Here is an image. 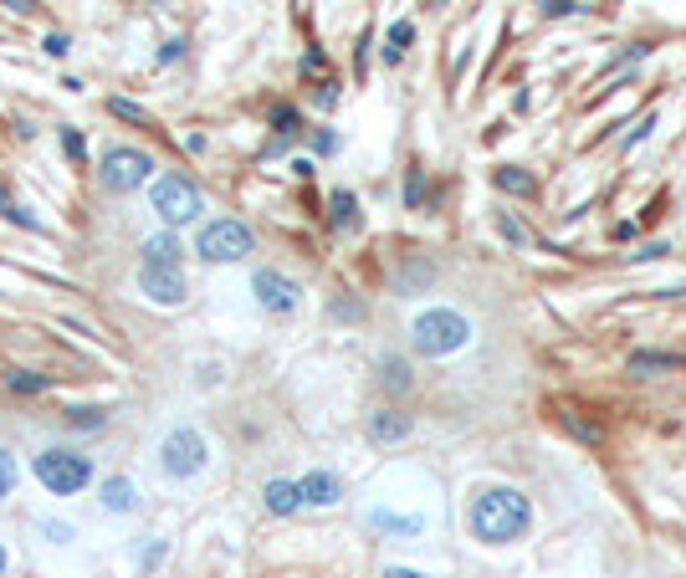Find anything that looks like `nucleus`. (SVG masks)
<instances>
[{
    "label": "nucleus",
    "instance_id": "f257e3e1",
    "mask_svg": "<svg viewBox=\"0 0 686 578\" xmlns=\"http://www.w3.org/2000/svg\"><path fill=\"white\" fill-rule=\"evenodd\" d=\"M466 522L482 543H518L528 532V522H533V507H528L523 492H512V486H487V492L471 497Z\"/></svg>",
    "mask_w": 686,
    "mask_h": 578
},
{
    "label": "nucleus",
    "instance_id": "f03ea898",
    "mask_svg": "<svg viewBox=\"0 0 686 578\" xmlns=\"http://www.w3.org/2000/svg\"><path fill=\"white\" fill-rule=\"evenodd\" d=\"M471 338V323L461 313H451V307H436V313H420L415 328H410V343L425 353V359H446V353L466 348Z\"/></svg>",
    "mask_w": 686,
    "mask_h": 578
},
{
    "label": "nucleus",
    "instance_id": "7ed1b4c3",
    "mask_svg": "<svg viewBox=\"0 0 686 578\" xmlns=\"http://www.w3.org/2000/svg\"><path fill=\"white\" fill-rule=\"evenodd\" d=\"M36 481L47 486V492H57V497H72V492H82V486L93 481V461L88 456H77V451H41L36 456Z\"/></svg>",
    "mask_w": 686,
    "mask_h": 578
},
{
    "label": "nucleus",
    "instance_id": "20e7f679",
    "mask_svg": "<svg viewBox=\"0 0 686 578\" xmlns=\"http://www.w3.org/2000/svg\"><path fill=\"white\" fill-rule=\"evenodd\" d=\"M149 169H154V159H149L144 149L113 144V149L98 159V180H103V190H113V195H128V190H139V185L149 180Z\"/></svg>",
    "mask_w": 686,
    "mask_h": 578
},
{
    "label": "nucleus",
    "instance_id": "39448f33",
    "mask_svg": "<svg viewBox=\"0 0 686 578\" xmlns=\"http://www.w3.org/2000/svg\"><path fill=\"white\" fill-rule=\"evenodd\" d=\"M154 210L164 215V226H190V220L205 210L200 185L190 180V174H164V180L154 185Z\"/></svg>",
    "mask_w": 686,
    "mask_h": 578
},
{
    "label": "nucleus",
    "instance_id": "423d86ee",
    "mask_svg": "<svg viewBox=\"0 0 686 578\" xmlns=\"http://www.w3.org/2000/svg\"><path fill=\"white\" fill-rule=\"evenodd\" d=\"M251 231L241 226V220H231V215H221V220H210V226L200 231V241H195V251L205 256V261H241V256H251Z\"/></svg>",
    "mask_w": 686,
    "mask_h": 578
},
{
    "label": "nucleus",
    "instance_id": "0eeeda50",
    "mask_svg": "<svg viewBox=\"0 0 686 578\" xmlns=\"http://www.w3.org/2000/svg\"><path fill=\"white\" fill-rule=\"evenodd\" d=\"M159 466H164V476H175V481H185V476H195L200 466H205V440H200V430H169L164 435V446H159Z\"/></svg>",
    "mask_w": 686,
    "mask_h": 578
},
{
    "label": "nucleus",
    "instance_id": "6e6552de",
    "mask_svg": "<svg viewBox=\"0 0 686 578\" xmlns=\"http://www.w3.org/2000/svg\"><path fill=\"white\" fill-rule=\"evenodd\" d=\"M139 287H144L149 302H159V307H180V302L190 297L185 266H144V272H139Z\"/></svg>",
    "mask_w": 686,
    "mask_h": 578
},
{
    "label": "nucleus",
    "instance_id": "1a4fd4ad",
    "mask_svg": "<svg viewBox=\"0 0 686 578\" xmlns=\"http://www.w3.org/2000/svg\"><path fill=\"white\" fill-rule=\"evenodd\" d=\"M251 292H256V302H262L267 313H292L297 297H303V292H297V282L282 277L277 266H262V272L251 277Z\"/></svg>",
    "mask_w": 686,
    "mask_h": 578
},
{
    "label": "nucleus",
    "instance_id": "9d476101",
    "mask_svg": "<svg viewBox=\"0 0 686 578\" xmlns=\"http://www.w3.org/2000/svg\"><path fill=\"white\" fill-rule=\"evenodd\" d=\"M297 486H303V502H308V507H333V502L343 497V481H338L333 471H308Z\"/></svg>",
    "mask_w": 686,
    "mask_h": 578
},
{
    "label": "nucleus",
    "instance_id": "9b49d317",
    "mask_svg": "<svg viewBox=\"0 0 686 578\" xmlns=\"http://www.w3.org/2000/svg\"><path fill=\"white\" fill-rule=\"evenodd\" d=\"M410 435V415L405 410H374L369 415V440H379V446H395V440Z\"/></svg>",
    "mask_w": 686,
    "mask_h": 578
},
{
    "label": "nucleus",
    "instance_id": "f8f14e48",
    "mask_svg": "<svg viewBox=\"0 0 686 578\" xmlns=\"http://www.w3.org/2000/svg\"><path fill=\"white\" fill-rule=\"evenodd\" d=\"M262 502H267V512H277V517H292L297 507H303V486H297V481H267Z\"/></svg>",
    "mask_w": 686,
    "mask_h": 578
},
{
    "label": "nucleus",
    "instance_id": "ddd939ff",
    "mask_svg": "<svg viewBox=\"0 0 686 578\" xmlns=\"http://www.w3.org/2000/svg\"><path fill=\"white\" fill-rule=\"evenodd\" d=\"M185 261V246H180V236H149L144 241V266H180Z\"/></svg>",
    "mask_w": 686,
    "mask_h": 578
},
{
    "label": "nucleus",
    "instance_id": "4468645a",
    "mask_svg": "<svg viewBox=\"0 0 686 578\" xmlns=\"http://www.w3.org/2000/svg\"><path fill=\"white\" fill-rule=\"evenodd\" d=\"M103 507L108 512H134L139 507V486L128 481V476H108L103 481Z\"/></svg>",
    "mask_w": 686,
    "mask_h": 578
},
{
    "label": "nucleus",
    "instance_id": "2eb2a0df",
    "mask_svg": "<svg viewBox=\"0 0 686 578\" xmlns=\"http://www.w3.org/2000/svg\"><path fill=\"white\" fill-rule=\"evenodd\" d=\"M328 205H333V215H328V220H333L338 231H354V226H359V200H354L349 190H338Z\"/></svg>",
    "mask_w": 686,
    "mask_h": 578
},
{
    "label": "nucleus",
    "instance_id": "dca6fc26",
    "mask_svg": "<svg viewBox=\"0 0 686 578\" xmlns=\"http://www.w3.org/2000/svg\"><path fill=\"white\" fill-rule=\"evenodd\" d=\"M676 364H681V353H651V348H640L630 359L635 374H656V369H676Z\"/></svg>",
    "mask_w": 686,
    "mask_h": 578
},
{
    "label": "nucleus",
    "instance_id": "f3484780",
    "mask_svg": "<svg viewBox=\"0 0 686 578\" xmlns=\"http://www.w3.org/2000/svg\"><path fill=\"white\" fill-rule=\"evenodd\" d=\"M379 384L395 389V394H405V389H410V364H405V359H384V364H379Z\"/></svg>",
    "mask_w": 686,
    "mask_h": 578
},
{
    "label": "nucleus",
    "instance_id": "a211bd4d",
    "mask_svg": "<svg viewBox=\"0 0 686 578\" xmlns=\"http://www.w3.org/2000/svg\"><path fill=\"white\" fill-rule=\"evenodd\" d=\"M410 41H415V26H410V21H395V26H390V41H384V62H400Z\"/></svg>",
    "mask_w": 686,
    "mask_h": 578
},
{
    "label": "nucleus",
    "instance_id": "6ab92c4d",
    "mask_svg": "<svg viewBox=\"0 0 686 578\" xmlns=\"http://www.w3.org/2000/svg\"><path fill=\"white\" fill-rule=\"evenodd\" d=\"M497 190H507V195H533L538 185H533L528 169H497Z\"/></svg>",
    "mask_w": 686,
    "mask_h": 578
},
{
    "label": "nucleus",
    "instance_id": "aec40b11",
    "mask_svg": "<svg viewBox=\"0 0 686 578\" xmlns=\"http://www.w3.org/2000/svg\"><path fill=\"white\" fill-rule=\"evenodd\" d=\"M6 384H11L16 394H41V389H52V379H47V374H31V369H11V374H6Z\"/></svg>",
    "mask_w": 686,
    "mask_h": 578
},
{
    "label": "nucleus",
    "instance_id": "412c9836",
    "mask_svg": "<svg viewBox=\"0 0 686 578\" xmlns=\"http://www.w3.org/2000/svg\"><path fill=\"white\" fill-rule=\"evenodd\" d=\"M272 123H277V144H272L267 154H277V149H287V139H292V133H297V113H292V108L282 103V108L272 113Z\"/></svg>",
    "mask_w": 686,
    "mask_h": 578
},
{
    "label": "nucleus",
    "instance_id": "4be33fe9",
    "mask_svg": "<svg viewBox=\"0 0 686 578\" xmlns=\"http://www.w3.org/2000/svg\"><path fill=\"white\" fill-rule=\"evenodd\" d=\"M16 476H21V466H16V456L0 446V502H6L11 492H16Z\"/></svg>",
    "mask_w": 686,
    "mask_h": 578
},
{
    "label": "nucleus",
    "instance_id": "5701e85b",
    "mask_svg": "<svg viewBox=\"0 0 686 578\" xmlns=\"http://www.w3.org/2000/svg\"><path fill=\"white\" fill-rule=\"evenodd\" d=\"M67 425H72V430H103L108 415H103V410H82V405H77V410H67Z\"/></svg>",
    "mask_w": 686,
    "mask_h": 578
},
{
    "label": "nucleus",
    "instance_id": "b1692460",
    "mask_svg": "<svg viewBox=\"0 0 686 578\" xmlns=\"http://www.w3.org/2000/svg\"><path fill=\"white\" fill-rule=\"evenodd\" d=\"M497 231H502V241H512V246H528V241H533L528 226H523V220H512V215H497Z\"/></svg>",
    "mask_w": 686,
    "mask_h": 578
},
{
    "label": "nucleus",
    "instance_id": "393cba45",
    "mask_svg": "<svg viewBox=\"0 0 686 578\" xmlns=\"http://www.w3.org/2000/svg\"><path fill=\"white\" fill-rule=\"evenodd\" d=\"M108 108H113V113H118V118H128V123H149V113H144V108H139V103H128V98H113V103H108Z\"/></svg>",
    "mask_w": 686,
    "mask_h": 578
},
{
    "label": "nucleus",
    "instance_id": "a878e982",
    "mask_svg": "<svg viewBox=\"0 0 686 578\" xmlns=\"http://www.w3.org/2000/svg\"><path fill=\"white\" fill-rule=\"evenodd\" d=\"M374 522L390 527V532H405V538H410V532H420V522H405V517H390V512H374Z\"/></svg>",
    "mask_w": 686,
    "mask_h": 578
},
{
    "label": "nucleus",
    "instance_id": "bb28decb",
    "mask_svg": "<svg viewBox=\"0 0 686 578\" xmlns=\"http://www.w3.org/2000/svg\"><path fill=\"white\" fill-rule=\"evenodd\" d=\"M431 261H410V272H405V287H420V282H431Z\"/></svg>",
    "mask_w": 686,
    "mask_h": 578
},
{
    "label": "nucleus",
    "instance_id": "cd10ccee",
    "mask_svg": "<svg viewBox=\"0 0 686 578\" xmlns=\"http://www.w3.org/2000/svg\"><path fill=\"white\" fill-rule=\"evenodd\" d=\"M333 318H364V302H354V297H338V302H333Z\"/></svg>",
    "mask_w": 686,
    "mask_h": 578
},
{
    "label": "nucleus",
    "instance_id": "c85d7f7f",
    "mask_svg": "<svg viewBox=\"0 0 686 578\" xmlns=\"http://www.w3.org/2000/svg\"><path fill=\"white\" fill-rule=\"evenodd\" d=\"M420 195H425V180H420V169H410V185H405V200H410V205H420Z\"/></svg>",
    "mask_w": 686,
    "mask_h": 578
},
{
    "label": "nucleus",
    "instance_id": "c756f323",
    "mask_svg": "<svg viewBox=\"0 0 686 578\" xmlns=\"http://www.w3.org/2000/svg\"><path fill=\"white\" fill-rule=\"evenodd\" d=\"M67 47H72V41H67L62 31H52V36H47V57H67Z\"/></svg>",
    "mask_w": 686,
    "mask_h": 578
},
{
    "label": "nucleus",
    "instance_id": "7c9ffc66",
    "mask_svg": "<svg viewBox=\"0 0 686 578\" xmlns=\"http://www.w3.org/2000/svg\"><path fill=\"white\" fill-rule=\"evenodd\" d=\"M313 149H318V154H333V149H338V133L318 128V139H313Z\"/></svg>",
    "mask_w": 686,
    "mask_h": 578
},
{
    "label": "nucleus",
    "instance_id": "2f4dec72",
    "mask_svg": "<svg viewBox=\"0 0 686 578\" xmlns=\"http://www.w3.org/2000/svg\"><path fill=\"white\" fill-rule=\"evenodd\" d=\"M175 57H185V41L175 36V41H164V47H159V62H175Z\"/></svg>",
    "mask_w": 686,
    "mask_h": 578
},
{
    "label": "nucleus",
    "instance_id": "473e14b6",
    "mask_svg": "<svg viewBox=\"0 0 686 578\" xmlns=\"http://www.w3.org/2000/svg\"><path fill=\"white\" fill-rule=\"evenodd\" d=\"M47 538H52V543H67L72 527H67V522H47Z\"/></svg>",
    "mask_w": 686,
    "mask_h": 578
},
{
    "label": "nucleus",
    "instance_id": "72a5a7b5",
    "mask_svg": "<svg viewBox=\"0 0 686 578\" xmlns=\"http://www.w3.org/2000/svg\"><path fill=\"white\" fill-rule=\"evenodd\" d=\"M62 144H67V154H72V159H82V133H72V128H67V133H62Z\"/></svg>",
    "mask_w": 686,
    "mask_h": 578
},
{
    "label": "nucleus",
    "instance_id": "f704fd0d",
    "mask_svg": "<svg viewBox=\"0 0 686 578\" xmlns=\"http://www.w3.org/2000/svg\"><path fill=\"white\" fill-rule=\"evenodd\" d=\"M318 103H323V108H333V103H338V82H323V93H318Z\"/></svg>",
    "mask_w": 686,
    "mask_h": 578
},
{
    "label": "nucleus",
    "instance_id": "c9c22d12",
    "mask_svg": "<svg viewBox=\"0 0 686 578\" xmlns=\"http://www.w3.org/2000/svg\"><path fill=\"white\" fill-rule=\"evenodd\" d=\"M384 578H431V573H415V568H384Z\"/></svg>",
    "mask_w": 686,
    "mask_h": 578
},
{
    "label": "nucleus",
    "instance_id": "e433bc0d",
    "mask_svg": "<svg viewBox=\"0 0 686 578\" xmlns=\"http://www.w3.org/2000/svg\"><path fill=\"white\" fill-rule=\"evenodd\" d=\"M6 6H16V11H36V0H6Z\"/></svg>",
    "mask_w": 686,
    "mask_h": 578
},
{
    "label": "nucleus",
    "instance_id": "4c0bfd02",
    "mask_svg": "<svg viewBox=\"0 0 686 578\" xmlns=\"http://www.w3.org/2000/svg\"><path fill=\"white\" fill-rule=\"evenodd\" d=\"M0 573H6V548H0Z\"/></svg>",
    "mask_w": 686,
    "mask_h": 578
}]
</instances>
